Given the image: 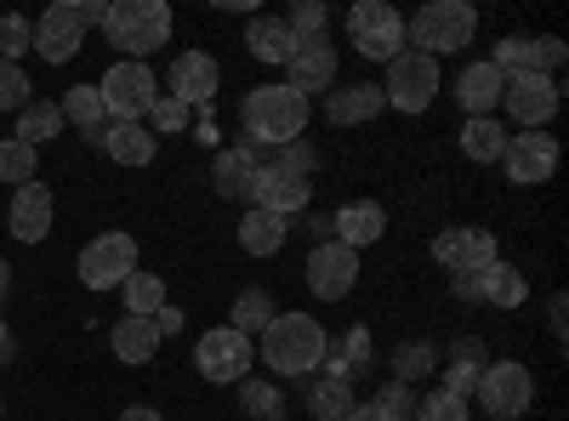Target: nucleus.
<instances>
[{"label": "nucleus", "instance_id": "f257e3e1", "mask_svg": "<svg viewBox=\"0 0 569 421\" xmlns=\"http://www.w3.org/2000/svg\"><path fill=\"white\" fill-rule=\"evenodd\" d=\"M240 120H246V143L251 149H284V143H297V137L308 131V98H297L284 80L279 86H257V91H246Z\"/></svg>", "mask_w": 569, "mask_h": 421}, {"label": "nucleus", "instance_id": "f03ea898", "mask_svg": "<svg viewBox=\"0 0 569 421\" xmlns=\"http://www.w3.org/2000/svg\"><path fill=\"white\" fill-rule=\"evenodd\" d=\"M98 29L109 34V46H120V58L149 63V58L160 52V46H171L177 18H171L166 0H114V7L103 12V23H98Z\"/></svg>", "mask_w": 569, "mask_h": 421}, {"label": "nucleus", "instance_id": "7ed1b4c3", "mask_svg": "<svg viewBox=\"0 0 569 421\" xmlns=\"http://www.w3.org/2000/svg\"><path fill=\"white\" fill-rule=\"evenodd\" d=\"M325 348H330L325 324L308 313H273V324L262 331V364L273 377H313Z\"/></svg>", "mask_w": 569, "mask_h": 421}, {"label": "nucleus", "instance_id": "20e7f679", "mask_svg": "<svg viewBox=\"0 0 569 421\" xmlns=\"http://www.w3.org/2000/svg\"><path fill=\"white\" fill-rule=\"evenodd\" d=\"M472 34H479V12L467 7V0H427L416 18H405V40L410 52L421 58H450V52H467Z\"/></svg>", "mask_w": 569, "mask_h": 421}, {"label": "nucleus", "instance_id": "39448f33", "mask_svg": "<svg viewBox=\"0 0 569 421\" xmlns=\"http://www.w3.org/2000/svg\"><path fill=\"white\" fill-rule=\"evenodd\" d=\"M109 7L98 0H52L40 18H34V52L46 63H69L80 46H86V29H98Z\"/></svg>", "mask_w": 569, "mask_h": 421}, {"label": "nucleus", "instance_id": "423d86ee", "mask_svg": "<svg viewBox=\"0 0 569 421\" xmlns=\"http://www.w3.org/2000/svg\"><path fill=\"white\" fill-rule=\"evenodd\" d=\"M98 98H103V109H109V126H120V120H149V109H154V98H160V80H154L149 63L114 58V63L103 69V80H98Z\"/></svg>", "mask_w": 569, "mask_h": 421}, {"label": "nucleus", "instance_id": "0eeeda50", "mask_svg": "<svg viewBox=\"0 0 569 421\" xmlns=\"http://www.w3.org/2000/svg\"><path fill=\"white\" fill-rule=\"evenodd\" d=\"M472 404L485 410V421H512V415H525L536 404V377H530V364H518V359H496L479 370V388H472Z\"/></svg>", "mask_w": 569, "mask_h": 421}, {"label": "nucleus", "instance_id": "6e6552de", "mask_svg": "<svg viewBox=\"0 0 569 421\" xmlns=\"http://www.w3.org/2000/svg\"><path fill=\"white\" fill-rule=\"evenodd\" d=\"M348 40L353 52L370 63H393L405 52V18L388 7V0H353L348 12Z\"/></svg>", "mask_w": 569, "mask_h": 421}, {"label": "nucleus", "instance_id": "1a4fd4ad", "mask_svg": "<svg viewBox=\"0 0 569 421\" xmlns=\"http://www.w3.org/2000/svg\"><path fill=\"white\" fill-rule=\"evenodd\" d=\"M74 273H80L86 291H120L126 279L137 273V240H131V233H120V228L98 233V240L80 251Z\"/></svg>", "mask_w": 569, "mask_h": 421}, {"label": "nucleus", "instance_id": "9d476101", "mask_svg": "<svg viewBox=\"0 0 569 421\" xmlns=\"http://www.w3.org/2000/svg\"><path fill=\"white\" fill-rule=\"evenodd\" d=\"M382 98H388V109H399V114H427V109H433V98H439V63L405 46V52L388 63Z\"/></svg>", "mask_w": 569, "mask_h": 421}, {"label": "nucleus", "instance_id": "9b49d317", "mask_svg": "<svg viewBox=\"0 0 569 421\" xmlns=\"http://www.w3.org/2000/svg\"><path fill=\"white\" fill-rule=\"evenodd\" d=\"M194 364H200V377H206V382L233 388V382H246V377H251L257 342L240 337V331H228V324H217V331H206V337L194 342Z\"/></svg>", "mask_w": 569, "mask_h": 421}, {"label": "nucleus", "instance_id": "f8f14e48", "mask_svg": "<svg viewBox=\"0 0 569 421\" xmlns=\"http://www.w3.org/2000/svg\"><path fill=\"white\" fill-rule=\"evenodd\" d=\"M563 103V86L558 74H512L501 86V109L518 120V131H547V120Z\"/></svg>", "mask_w": 569, "mask_h": 421}, {"label": "nucleus", "instance_id": "ddd939ff", "mask_svg": "<svg viewBox=\"0 0 569 421\" xmlns=\"http://www.w3.org/2000/svg\"><path fill=\"white\" fill-rule=\"evenodd\" d=\"M302 279H308V291H313L319 302H342V297H353V285H359V251L325 240V245L308 251Z\"/></svg>", "mask_w": 569, "mask_h": 421}, {"label": "nucleus", "instance_id": "4468645a", "mask_svg": "<svg viewBox=\"0 0 569 421\" xmlns=\"http://www.w3.org/2000/svg\"><path fill=\"white\" fill-rule=\"evenodd\" d=\"M501 166H507V182H518V189L552 182V171H558V137H547V131H518V137H507Z\"/></svg>", "mask_w": 569, "mask_h": 421}, {"label": "nucleus", "instance_id": "2eb2a0df", "mask_svg": "<svg viewBox=\"0 0 569 421\" xmlns=\"http://www.w3.org/2000/svg\"><path fill=\"white\" fill-rule=\"evenodd\" d=\"M308 200H313V182H308V177L262 160V171H257V182H251V206H257V211H273V217L291 222L297 211H308Z\"/></svg>", "mask_w": 569, "mask_h": 421}, {"label": "nucleus", "instance_id": "dca6fc26", "mask_svg": "<svg viewBox=\"0 0 569 421\" xmlns=\"http://www.w3.org/2000/svg\"><path fill=\"white\" fill-rule=\"evenodd\" d=\"M496 74L501 80H512V74H558V63H563V40L558 34H541V40H530V34H507L501 46H496Z\"/></svg>", "mask_w": 569, "mask_h": 421}, {"label": "nucleus", "instance_id": "f3484780", "mask_svg": "<svg viewBox=\"0 0 569 421\" xmlns=\"http://www.w3.org/2000/svg\"><path fill=\"white\" fill-rule=\"evenodd\" d=\"M496 257L501 251H496V233L490 228H445V233H433V262L450 268V273H479Z\"/></svg>", "mask_w": 569, "mask_h": 421}, {"label": "nucleus", "instance_id": "a211bd4d", "mask_svg": "<svg viewBox=\"0 0 569 421\" xmlns=\"http://www.w3.org/2000/svg\"><path fill=\"white\" fill-rule=\"evenodd\" d=\"M284 86L297 98H313V91L337 86V46L330 40H297V52L284 58Z\"/></svg>", "mask_w": 569, "mask_h": 421}, {"label": "nucleus", "instance_id": "6ab92c4d", "mask_svg": "<svg viewBox=\"0 0 569 421\" xmlns=\"http://www.w3.org/2000/svg\"><path fill=\"white\" fill-rule=\"evenodd\" d=\"M217 86H222V69H217L211 52H182V58L171 63V98L188 103V109L206 114V109L217 103Z\"/></svg>", "mask_w": 569, "mask_h": 421}, {"label": "nucleus", "instance_id": "aec40b11", "mask_svg": "<svg viewBox=\"0 0 569 421\" xmlns=\"http://www.w3.org/2000/svg\"><path fill=\"white\" fill-rule=\"evenodd\" d=\"M52 217H58V206H52V189L34 177V182H23V189L12 194V211H7V228L18 233L23 245H40L46 233H52Z\"/></svg>", "mask_w": 569, "mask_h": 421}, {"label": "nucleus", "instance_id": "412c9836", "mask_svg": "<svg viewBox=\"0 0 569 421\" xmlns=\"http://www.w3.org/2000/svg\"><path fill=\"white\" fill-rule=\"evenodd\" d=\"M382 109H388V98H382V86H376V80H353V86H330L325 91V120L330 126H365Z\"/></svg>", "mask_w": 569, "mask_h": 421}, {"label": "nucleus", "instance_id": "4be33fe9", "mask_svg": "<svg viewBox=\"0 0 569 421\" xmlns=\"http://www.w3.org/2000/svg\"><path fill=\"white\" fill-rule=\"evenodd\" d=\"M262 160L251 143H233V149H217V166H211V189L217 200H246L251 206V182H257Z\"/></svg>", "mask_w": 569, "mask_h": 421}, {"label": "nucleus", "instance_id": "5701e85b", "mask_svg": "<svg viewBox=\"0 0 569 421\" xmlns=\"http://www.w3.org/2000/svg\"><path fill=\"white\" fill-rule=\"evenodd\" d=\"M330 233H337V245L365 251V245H376L388 233V211L376 206V200H348L337 217H330Z\"/></svg>", "mask_w": 569, "mask_h": 421}, {"label": "nucleus", "instance_id": "b1692460", "mask_svg": "<svg viewBox=\"0 0 569 421\" xmlns=\"http://www.w3.org/2000/svg\"><path fill=\"white\" fill-rule=\"evenodd\" d=\"M501 74H496V63L485 58V63H467L461 74H456V103L467 109V120H479V114H496L501 109Z\"/></svg>", "mask_w": 569, "mask_h": 421}, {"label": "nucleus", "instance_id": "393cba45", "mask_svg": "<svg viewBox=\"0 0 569 421\" xmlns=\"http://www.w3.org/2000/svg\"><path fill=\"white\" fill-rule=\"evenodd\" d=\"M103 154H109L114 166L142 171V166H154L160 137H154L149 126H142V120H120V126H109V131H103Z\"/></svg>", "mask_w": 569, "mask_h": 421}, {"label": "nucleus", "instance_id": "a878e982", "mask_svg": "<svg viewBox=\"0 0 569 421\" xmlns=\"http://www.w3.org/2000/svg\"><path fill=\"white\" fill-rule=\"evenodd\" d=\"M63 126H74L86 143H98L103 149V131H109V109H103V98H98V86H69L63 91Z\"/></svg>", "mask_w": 569, "mask_h": 421}, {"label": "nucleus", "instance_id": "bb28decb", "mask_svg": "<svg viewBox=\"0 0 569 421\" xmlns=\"http://www.w3.org/2000/svg\"><path fill=\"white\" fill-rule=\"evenodd\" d=\"M109 348H114V359H126V364H149V359L160 353V331H154V319L120 313V319H114V331H109Z\"/></svg>", "mask_w": 569, "mask_h": 421}, {"label": "nucleus", "instance_id": "cd10ccee", "mask_svg": "<svg viewBox=\"0 0 569 421\" xmlns=\"http://www.w3.org/2000/svg\"><path fill=\"white\" fill-rule=\"evenodd\" d=\"M507 126L496 120V114H479V120H461V154L472 160V166H501V154H507Z\"/></svg>", "mask_w": 569, "mask_h": 421}, {"label": "nucleus", "instance_id": "c85d7f7f", "mask_svg": "<svg viewBox=\"0 0 569 421\" xmlns=\"http://www.w3.org/2000/svg\"><path fill=\"white\" fill-rule=\"evenodd\" d=\"M479 291H485V302L490 308H525V297H530V279H525V268H512V262H490V268H479Z\"/></svg>", "mask_w": 569, "mask_h": 421}, {"label": "nucleus", "instance_id": "c756f323", "mask_svg": "<svg viewBox=\"0 0 569 421\" xmlns=\"http://www.w3.org/2000/svg\"><path fill=\"white\" fill-rule=\"evenodd\" d=\"M246 52L257 63H279L284 69V58L297 52V40H291V29H284V18H251L246 23Z\"/></svg>", "mask_w": 569, "mask_h": 421}, {"label": "nucleus", "instance_id": "7c9ffc66", "mask_svg": "<svg viewBox=\"0 0 569 421\" xmlns=\"http://www.w3.org/2000/svg\"><path fill=\"white\" fill-rule=\"evenodd\" d=\"M284 233H291V228H284V217L251 206V211L240 217V251H246V257H279V251H284Z\"/></svg>", "mask_w": 569, "mask_h": 421}, {"label": "nucleus", "instance_id": "2f4dec72", "mask_svg": "<svg viewBox=\"0 0 569 421\" xmlns=\"http://www.w3.org/2000/svg\"><path fill=\"white\" fill-rule=\"evenodd\" d=\"M479 370H485V348L472 342V337H461V342L450 348V359H445V393H456V399H467V404H472Z\"/></svg>", "mask_w": 569, "mask_h": 421}, {"label": "nucleus", "instance_id": "473e14b6", "mask_svg": "<svg viewBox=\"0 0 569 421\" xmlns=\"http://www.w3.org/2000/svg\"><path fill=\"white\" fill-rule=\"evenodd\" d=\"M52 137H63V109L46 103V98H29L18 109V143L40 149V143H52Z\"/></svg>", "mask_w": 569, "mask_h": 421}, {"label": "nucleus", "instance_id": "72a5a7b5", "mask_svg": "<svg viewBox=\"0 0 569 421\" xmlns=\"http://www.w3.org/2000/svg\"><path fill=\"white\" fill-rule=\"evenodd\" d=\"M273 297L268 291H240V297H233V308H228V331H240V337H262L268 331V324H273Z\"/></svg>", "mask_w": 569, "mask_h": 421}, {"label": "nucleus", "instance_id": "f704fd0d", "mask_svg": "<svg viewBox=\"0 0 569 421\" xmlns=\"http://www.w3.org/2000/svg\"><path fill=\"white\" fill-rule=\"evenodd\" d=\"M353 404H359V399H353V382H337V377H313V382H308V410H313V421H348Z\"/></svg>", "mask_w": 569, "mask_h": 421}, {"label": "nucleus", "instance_id": "c9c22d12", "mask_svg": "<svg viewBox=\"0 0 569 421\" xmlns=\"http://www.w3.org/2000/svg\"><path fill=\"white\" fill-rule=\"evenodd\" d=\"M433 370H439V348L433 342H399L393 348V382H405V388H416L421 377H433Z\"/></svg>", "mask_w": 569, "mask_h": 421}, {"label": "nucleus", "instance_id": "e433bc0d", "mask_svg": "<svg viewBox=\"0 0 569 421\" xmlns=\"http://www.w3.org/2000/svg\"><path fill=\"white\" fill-rule=\"evenodd\" d=\"M240 388V410L251 421H284V393L279 382H262V377H246V382H233Z\"/></svg>", "mask_w": 569, "mask_h": 421}, {"label": "nucleus", "instance_id": "4c0bfd02", "mask_svg": "<svg viewBox=\"0 0 569 421\" xmlns=\"http://www.w3.org/2000/svg\"><path fill=\"white\" fill-rule=\"evenodd\" d=\"M120 291H126V313H137V319H154V313L166 308V279H160V273H142V268H137Z\"/></svg>", "mask_w": 569, "mask_h": 421}, {"label": "nucleus", "instance_id": "58836bf2", "mask_svg": "<svg viewBox=\"0 0 569 421\" xmlns=\"http://www.w3.org/2000/svg\"><path fill=\"white\" fill-rule=\"evenodd\" d=\"M34 171H40V149H29V143H18V137H7V143H0V182L23 189V182H34Z\"/></svg>", "mask_w": 569, "mask_h": 421}, {"label": "nucleus", "instance_id": "ea45409f", "mask_svg": "<svg viewBox=\"0 0 569 421\" xmlns=\"http://www.w3.org/2000/svg\"><path fill=\"white\" fill-rule=\"evenodd\" d=\"M284 29H291V40H325L330 7H325V0H297V7L284 12Z\"/></svg>", "mask_w": 569, "mask_h": 421}, {"label": "nucleus", "instance_id": "a19ab883", "mask_svg": "<svg viewBox=\"0 0 569 421\" xmlns=\"http://www.w3.org/2000/svg\"><path fill=\"white\" fill-rule=\"evenodd\" d=\"M410 421H472V404L439 388V393H427V399H416V415H410Z\"/></svg>", "mask_w": 569, "mask_h": 421}, {"label": "nucleus", "instance_id": "79ce46f5", "mask_svg": "<svg viewBox=\"0 0 569 421\" xmlns=\"http://www.w3.org/2000/svg\"><path fill=\"white\" fill-rule=\"evenodd\" d=\"M23 52H34V23L7 12V18H0V63H18Z\"/></svg>", "mask_w": 569, "mask_h": 421}, {"label": "nucleus", "instance_id": "37998d69", "mask_svg": "<svg viewBox=\"0 0 569 421\" xmlns=\"http://www.w3.org/2000/svg\"><path fill=\"white\" fill-rule=\"evenodd\" d=\"M370 410L382 415V421H410V415H416V388H405V382H388L382 393L370 399Z\"/></svg>", "mask_w": 569, "mask_h": 421}, {"label": "nucleus", "instance_id": "c03bdc74", "mask_svg": "<svg viewBox=\"0 0 569 421\" xmlns=\"http://www.w3.org/2000/svg\"><path fill=\"white\" fill-rule=\"evenodd\" d=\"M188 114H194V109H188V103H177L171 91H160V98H154V109H149V131H154V137H177V131L188 126Z\"/></svg>", "mask_w": 569, "mask_h": 421}, {"label": "nucleus", "instance_id": "a18cd8bd", "mask_svg": "<svg viewBox=\"0 0 569 421\" xmlns=\"http://www.w3.org/2000/svg\"><path fill=\"white\" fill-rule=\"evenodd\" d=\"M29 103V74L23 63H0V114H18Z\"/></svg>", "mask_w": 569, "mask_h": 421}, {"label": "nucleus", "instance_id": "49530a36", "mask_svg": "<svg viewBox=\"0 0 569 421\" xmlns=\"http://www.w3.org/2000/svg\"><path fill=\"white\" fill-rule=\"evenodd\" d=\"M273 166H284V171H297V177H313V166H319V154L302 143V137H297V143H284L279 149V160Z\"/></svg>", "mask_w": 569, "mask_h": 421}, {"label": "nucleus", "instance_id": "de8ad7c7", "mask_svg": "<svg viewBox=\"0 0 569 421\" xmlns=\"http://www.w3.org/2000/svg\"><path fill=\"white\" fill-rule=\"evenodd\" d=\"M154 331H160V342H166V337H177V331H182V308H171V302H166V308L154 313Z\"/></svg>", "mask_w": 569, "mask_h": 421}, {"label": "nucleus", "instance_id": "09e8293b", "mask_svg": "<svg viewBox=\"0 0 569 421\" xmlns=\"http://www.w3.org/2000/svg\"><path fill=\"white\" fill-rule=\"evenodd\" d=\"M194 137H200V143H206V149H217V137H222V131H217V120H211V109H206V120L194 126Z\"/></svg>", "mask_w": 569, "mask_h": 421}, {"label": "nucleus", "instance_id": "8fccbe9b", "mask_svg": "<svg viewBox=\"0 0 569 421\" xmlns=\"http://www.w3.org/2000/svg\"><path fill=\"white\" fill-rule=\"evenodd\" d=\"M120 421H166L154 404H131V410H120Z\"/></svg>", "mask_w": 569, "mask_h": 421}, {"label": "nucleus", "instance_id": "3c124183", "mask_svg": "<svg viewBox=\"0 0 569 421\" xmlns=\"http://www.w3.org/2000/svg\"><path fill=\"white\" fill-rule=\"evenodd\" d=\"M308 233H313V245H325V240H337V233H330V217H308Z\"/></svg>", "mask_w": 569, "mask_h": 421}, {"label": "nucleus", "instance_id": "603ef678", "mask_svg": "<svg viewBox=\"0 0 569 421\" xmlns=\"http://www.w3.org/2000/svg\"><path fill=\"white\" fill-rule=\"evenodd\" d=\"M18 353V342H12V331H7V319H0V359H12Z\"/></svg>", "mask_w": 569, "mask_h": 421}, {"label": "nucleus", "instance_id": "864d4df0", "mask_svg": "<svg viewBox=\"0 0 569 421\" xmlns=\"http://www.w3.org/2000/svg\"><path fill=\"white\" fill-rule=\"evenodd\" d=\"M547 313H552V337H563V297H552V308H547Z\"/></svg>", "mask_w": 569, "mask_h": 421}, {"label": "nucleus", "instance_id": "5fc2aeb1", "mask_svg": "<svg viewBox=\"0 0 569 421\" xmlns=\"http://www.w3.org/2000/svg\"><path fill=\"white\" fill-rule=\"evenodd\" d=\"M348 421H382V415H376L370 404H353V410H348Z\"/></svg>", "mask_w": 569, "mask_h": 421}, {"label": "nucleus", "instance_id": "6e6d98bb", "mask_svg": "<svg viewBox=\"0 0 569 421\" xmlns=\"http://www.w3.org/2000/svg\"><path fill=\"white\" fill-rule=\"evenodd\" d=\"M7 285H12V268H7V257H0V297H7Z\"/></svg>", "mask_w": 569, "mask_h": 421}, {"label": "nucleus", "instance_id": "4d7b16f0", "mask_svg": "<svg viewBox=\"0 0 569 421\" xmlns=\"http://www.w3.org/2000/svg\"><path fill=\"white\" fill-rule=\"evenodd\" d=\"M0 421H7V404H0Z\"/></svg>", "mask_w": 569, "mask_h": 421}]
</instances>
